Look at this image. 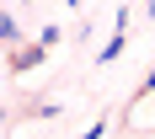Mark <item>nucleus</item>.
I'll list each match as a JSON object with an SVG mask.
<instances>
[]
</instances>
